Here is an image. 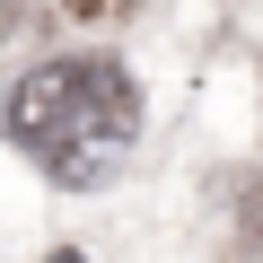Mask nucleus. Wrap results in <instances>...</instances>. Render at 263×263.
Wrapping results in <instances>:
<instances>
[{"mask_svg":"<svg viewBox=\"0 0 263 263\" xmlns=\"http://www.w3.org/2000/svg\"><path fill=\"white\" fill-rule=\"evenodd\" d=\"M132 132H141V88H132V70L123 62H79L70 70V105H62V123L35 141V158H44V176L53 184H70V193H88V184H105L114 167H123V149H132Z\"/></svg>","mask_w":263,"mask_h":263,"instance_id":"obj_1","label":"nucleus"},{"mask_svg":"<svg viewBox=\"0 0 263 263\" xmlns=\"http://www.w3.org/2000/svg\"><path fill=\"white\" fill-rule=\"evenodd\" d=\"M70 70L79 62H44V70H27L18 88H9V141H44V132L62 123V105H70Z\"/></svg>","mask_w":263,"mask_h":263,"instance_id":"obj_2","label":"nucleus"},{"mask_svg":"<svg viewBox=\"0 0 263 263\" xmlns=\"http://www.w3.org/2000/svg\"><path fill=\"white\" fill-rule=\"evenodd\" d=\"M70 18H105V9H132V0H62Z\"/></svg>","mask_w":263,"mask_h":263,"instance_id":"obj_3","label":"nucleus"}]
</instances>
